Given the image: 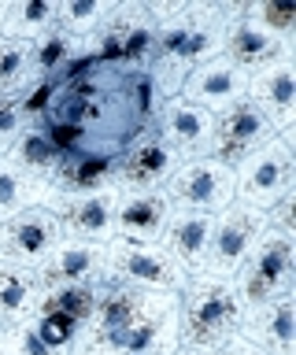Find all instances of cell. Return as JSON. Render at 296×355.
Returning <instances> with one entry per match:
<instances>
[{"mask_svg": "<svg viewBox=\"0 0 296 355\" xmlns=\"http://www.w3.org/2000/svg\"><path fill=\"white\" fill-rule=\"evenodd\" d=\"M289 193H296V148H289L281 137H270L234 163V204L270 211Z\"/></svg>", "mask_w": 296, "mask_h": 355, "instance_id": "5", "label": "cell"}, {"mask_svg": "<svg viewBox=\"0 0 296 355\" xmlns=\"http://www.w3.org/2000/svg\"><path fill=\"white\" fill-rule=\"evenodd\" d=\"M85 55L119 74H148L156 55V19L148 4H107V15L85 41Z\"/></svg>", "mask_w": 296, "mask_h": 355, "instance_id": "3", "label": "cell"}, {"mask_svg": "<svg viewBox=\"0 0 296 355\" xmlns=\"http://www.w3.org/2000/svg\"><path fill=\"white\" fill-rule=\"evenodd\" d=\"M101 288V285H96ZM96 288H74V285H41V304L60 311V315H67L74 322H82L93 315V300H96ZM37 304V307H41Z\"/></svg>", "mask_w": 296, "mask_h": 355, "instance_id": "32", "label": "cell"}, {"mask_svg": "<svg viewBox=\"0 0 296 355\" xmlns=\"http://www.w3.org/2000/svg\"><path fill=\"white\" fill-rule=\"evenodd\" d=\"M148 126L156 130L159 137L171 144V152L185 163V159H200V155H207L215 115H207L204 107H196L182 96H167Z\"/></svg>", "mask_w": 296, "mask_h": 355, "instance_id": "17", "label": "cell"}, {"mask_svg": "<svg viewBox=\"0 0 296 355\" xmlns=\"http://www.w3.org/2000/svg\"><path fill=\"white\" fill-rule=\"evenodd\" d=\"M49 30H56V4L52 0H15L8 8V22H4V37L12 41H37Z\"/></svg>", "mask_w": 296, "mask_h": 355, "instance_id": "27", "label": "cell"}, {"mask_svg": "<svg viewBox=\"0 0 296 355\" xmlns=\"http://www.w3.org/2000/svg\"><path fill=\"white\" fill-rule=\"evenodd\" d=\"M215 355H263V352H256L248 340H241V337H229V340H226Z\"/></svg>", "mask_w": 296, "mask_h": 355, "instance_id": "38", "label": "cell"}, {"mask_svg": "<svg viewBox=\"0 0 296 355\" xmlns=\"http://www.w3.org/2000/svg\"><path fill=\"white\" fill-rule=\"evenodd\" d=\"M182 348L178 296H152L104 340H78L71 355H174Z\"/></svg>", "mask_w": 296, "mask_h": 355, "instance_id": "4", "label": "cell"}, {"mask_svg": "<svg viewBox=\"0 0 296 355\" xmlns=\"http://www.w3.org/2000/svg\"><path fill=\"white\" fill-rule=\"evenodd\" d=\"M248 19H256L259 26L278 33L281 41L296 44V8L293 4H241Z\"/></svg>", "mask_w": 296, "mask_h": 355, "instance_id": "33", "label": "cell"}, {"mask_svg": "<svg viewBox=\"0 0 296 355\" xmlns=\"http://www.w3.org/2000/svg\"><path fill=\"white\" fill-rule=\"evenodd\" d=\"M4 355H56V352H49L37 333L30 329V322H26V326L4 329Z\"/></svg>", "mask_w": 296, "mask_h": 355, "instance_id": "36", "label": "cell"}, {"mask_svg": "<svg viewBox=\"0 0 296 355\" xmlns=\"http://www.w3.org/2000/svg\"><path fill=\"white\" fill-rule=\"evenodd\" d=\"M56 96H60L56 78H30V85L19 93V107H23L26 122H45L52 104H56Z\"/></svg>", "mask_w": 296, "mask_h": 355, "instance_id": "34", "label": "cell"}, {"mask_svg": "<svg viewBox=\"0 0 296 355\" xmlns=\"http://www.w3.org/2000/svg\"><path fill=\"white\" fill-rule=\"evenodd\" d=\"M115 163H119V152L60 155L49 196H82V193H101V189H119L115 185Z\"/></svg>", "mask_w": 296, "mask_h": 355, "instance_id": "22", "label": "cell"}, {"mask_svg": "<svg viewBox=\"0 0 296 355\" xmlns=\"http://www.w3.org/2000/svg\"><path fill=\"white\" fill-rule=\"evenodd\" d=\"M41 285H74V288H96L107 282V244H85V241H60L52 255L37 266Z\"/></svg>", "mask_w": 296, "mask_h": 355, "instance_id": "18", "label": "cell"}, {"mask_svg": "<svg viewBox=\"0 0 296 355\" xmlns=\"http://www.w3.org/2000/svg\"><path fill=\"white\" fill-rule=\"evenodd\" d=\"M30 126L23 107H19V96H0V155L15 144V137Z\"/></svg>", "mask_w": 296, "mask_h": 355, "instance_id": "35", "label": "cell"}, {"mask_svg": "<svg viewBox=\"0 0 296 355\" xmlns=\"http://www.w3.org/2000/svg\"><path fill=\"white\" fill-rule=\"evenodd\" d=\"M49 200V185L34 182L30 174H23L12 159L0 155V222H8L12 215L26 207H41Z\"/></svg>", "mask_w": 296, "mask_h": 355, "instance_id": "25", "label": "cell"}, {"mask_svg": "<svg viewBox=\"0 0 296 355\" xmlns=\"http://www.w3.org/2000/svg\"><path fill=\"white\" fill-rule=\"evenodd\" d=\"M107 282L148 296H178L185 285V270L159 244H134L115 237L107 244Z\"/></svg>", "mask_w": 296, "mask_h": 355, "instance_id": "7", "label": "cell"}, {"mask_svg": "<svg viewBox=\"0 0 296 355\" xmlns=\"http://www.w3.org/2000/svg\"><path fill=\"white\" fill-rule=\"evenodd\" d=\"M234 288L245 307L296 293V241L285 237V233L267 230L245 259V266L237 270Z\"/></svg>", "mask_w": 296, "mask_h": 355, "instance_id": "6", "label": "cell"}, {"mask_svg": "<svg viewBox=\"0 0 296 355\" xmlns=\"http://www.w3.org/2000/svg\"><path fill=\"white\" fill-rule=\"evenodd\" d=\"M171 215H174V207H171V200H167L163 189H152V193H130V189H119L115 237L119 241H134V244H159Z\"/></svg>", "mask_w": 296, "mask_h": 355, "instance_id": "20", "label": "cell"}, {"mask_svg": "<svg viewBox=\"0 0 296 355\" xmlns=\"http://www.w3.org/2000/svg\"><path fill=\"white\" fill-rule=\"evenodd\" d=\"M237 337L263 355H296V293L241 307Z\"/></svg>", "mask_w": 296, "mask_h": 355, "instance_id": "14", "label": "cell"}, {"mask_svg": "<svg viewBox=\"0 0 296 355\" xmlns=\"http://www.w3.org/2000/svg\"><path fill=\"white\" fill-rule=\"evenodd\" d=\"M229 15L234 4H171V11L156 22V55L148 67L163 96H178L193 67L223 55Z\"/></svg>", "mask_w": 296, "mask_h": 355, "instance_id": "1", "label": "cell"}, {"mask_svg": "<svg viewBox=\"0 0 296 355\" xmlns=\"http://www.w3.org/2000/svg\"><path fill=\"white\" fill-rule=\"evenodd\" d=\"M0 355H4V329H0Z\"/></svg>", "mask_w": 296, "mask_h": 355, "instance_id": "41", "label": "cell"}, {"mask_svg": "<svg viewBox=\"0 0 296 355\" xmlns=\"http://www.w3.org/2000/svg\"><path fill=\"white\" fill-rule=\"evenodd\" d=\"M274 137L267 115L252 104V100H237L234 107H226L223 115H215L211 126V144H207V155L226 166L241 163L248 152H256L259 144H267Z\"/></svg>", "mask_w": 296, "mask_h": 355, "instance_id": "16", "label": "cell"}, {"mask_svg": "<svg viewBox=\"0 0 296 355\" xmlns=\"http://www.w3.org/2000/svg\"><path fill=\"white\" fill-rule=\"evenodd\" d=\"M174 211H200V215H218L234 204V166L200 155V159L178 163L171 182L163 185Z\"/></svg>", "mask_w": 296, "mask_h": 355, "instance_id": "9", "label": "cell"}, {"mask_svg": "<svg viewBox=\"0 0 296 355\" xmlns=\"http://www.w3.org/2000/svg\"><path fill=\"white\" fill-rule=\"evenodd\" d=\"M119 96H123V104H126V111H130V119H134L137 126H148V122L156 119L159 104L167 100V96L159 93V85L152 82V74H123Z\"/></svg>", "mask_w": 296, "mask_h": 355, "instance_id": "29", "label": "cell"}, {"mask_svg": "<svg viewBox=\"0 0 296 355\" xmlns=\"http://www.w3.org/2000/svg\"><path fill=\"white\" fill-rule=\"evenodd\" d=\"M178 155L171 152V144L159 137L152 126H141L137 133H130L119 148L115 163V185L130 189V193H152L171 182V174L178 171Z\"/></svg>", "mask_w": 296, "mask_h": 355, "instance_id": "10", "label": "cell"}, {"mask_svg": "<svg viewBox=\"0 0 296 355\" xmlns=\"http://www.w3.org/2000/svg\"><path fill=\"white\" fill-rule=\"evenodd\" d=\"M245 93H248V78L241 74L226 55H215V60L193 67V71L185 74L182 89H178L182 100L204 107L207 115H223L226 107H234L237 100H245Z\"/></svg>", "mask_w": 296, "mask_h": 355, "instance_id": "19", "label": "cell"}, {"mask_svg": "<svg viewBox=\"0 0 296 355\" xmlns=\"http://www.w3.org/2000/svg\"><path fill=\"white\" fill-rule=\"evenodd\" d=\"M245 96L267 115L274 137H281L289 148H296V55L252 74Z\"/></svg>", "mask_w": 296, "mask_h": 355, "instance_id": "15", "label": "cell"}, {"mask_svg": "<svg viewBox=\"0 0 296 355\" xmlns=\"http://www.w3.org/2000/svg\"><path fill=\"white\" fill-rule=\"evenodd\" d=\"M241 296L234 282L218 277H185L178 293V326H182V348L196 352H218L229 337H237L241 322Z\"/></svg>", "mask_w": 296, "mask_h": 355, "instance_id": "2", "label": "cell"}, {"mask_svg": "<svg viewBox=\"0 0 296 355\" xmlns=\"http://www.w3.org/2000/svg\"><path fill=\"white\" fill-rule=\"evenodd\" d=\"M37 304H41L37 270L0 263V329L26 326L37 315Z\"/></svg>", "mask_w": 296, "mask_h": 355, "instance_id": "23", "label": "cell"}, {"mask_svg": "<svg viewBox=\"0 0 296 355\" xmlns=\"http://www.w3.org/2000/svg\"><path fill=\"white\" fill-rule=\"evenodd\" d=\"M104 15H107L104 0H71V4H56V30L71 33V37H78V41H89Z\"/></svg>", "mask_w": 296, "mask_h": 355, "instance_id": "31", "label": "cell"}, {"mask_svg": "<svg viewBox=\"0 0 296 355\" xmlns=\"http://www.w3.org/2000/svg\"><path fill=\"white\" fill-rule=\"evenodd\" d=\"M82 52H85V41L71 37L63 30H49L45 37L30 41V78H56L60 67H67Z\"/></svg>", "mask_w": 296, "mask_h": 355, "instance_id": "26", "label": "cell"}, {"mask_svg": "<svg viewBox=\"0 0 296 355\" xmlns=\"http://www.w3.org/2000/svg\"><path fill=\"white\" fill-rule=\"evenodd\" d=\"M174 355H215V352H196V348H178Z\"/></svg>", "mask_w": 296, "mask_h": 355, "instance_id": "40", "label": "cell"}, {"mask_svg": "<svg viewBox=\"0 0 296 355\" xmlns=\"http://www.w3.org/2000/svg\"><path fill=\"white\" fill-rule=\"evenodd\" d=\"M30 85V44L0 37V96H19Z\"/></svg>", "mask_w": 296, "mask_h": 355, "instance_id": "30", "label": "cell"}, {"mask_svg": "<svg viewBox=\"0 0 296 355\" xmlns=\"http://www.w3.org/2000/svg\"><path fill=\"white\" fill-rule=\"evenodd\" d=\"M215 215H200V211H174L167 230L159 237V248L171 255L185 270V277H196L207 255V241H211Z\"/></svg>", "mask_w": 296, "mask_h": 355, "instance_id": "21", "label": "cell"}, {"mask_svg": "<svg viewBox=\"0 0 296 355\" xmlns=\"http://www.w3.org/2000/svg\"><path fill=\"white\" fill-rule=\"evenodd\" d=\"M30 329H34L41 337V344H45L49 352H56V355H71L74 344H78V337H82V322L60 315V311H52L45 304H41L37 315L30 318Z\"/></svg>", "mask_w": 296, "mask_h": 355, "instance_id": "28", "label": "cell"}, {"mask_svg": "<svg viewBox=\"0 0 296 355\" xmlns=\"http://www.w3.org/2000/svg\"><path fill=\"white\" fill-rule=\"evenodd\" d=\"M115 204H119V189L45 200V207L56 218L63 241H85V244H112L115 241Z\"/></svg>", "mask_w": 296, "mask_h": 355, "instance_id": "11", "label": "cell"}, {"mask_svg": "<svg viewBox=\"0 0 296 355\" xmlns=\"http://www.w3.org/2000/svg\"><path fill=\"white\" fill-rule=\"evenodd\" d=\"M60 241H63V233L56 226V218H52V211L45 204L26 207L8 222H0V263L37 270Z\"/></svg>", "mask_w": 296, "mask_h": 355, "instance_id": "12", "label": "cell"}, {"mask_svg": "<svg viewBox=\"0 0 296 355\" xmlns=\"http://www.w3.org/2000/svg\"><path fill=\"white\" fill-rule=\"evenodd\" d=\"M4 159H12L23 174H30L34 182L41 185H52V174H56L60 166V152L52 148V141L45 137V130L37 126V122H30V126L15 137V144L4 152ZM52 193V189H49Z\"/></svg>", "mask_w": 296, "mask_h": 355, "instance_id": "24", "label": "cell"}, {"mask_svg": "<svg viewBox=\"0 0 296 355\" xmlns=\"http://www.w3.org/2000/svg\"><path fill=\"white\" fill-rule=\"evenodd\" d=\"M223 55L237 67L245 78L267 71L278 60H293L296 44L281 41L278 33H270L267 26H259L256 19L245 15V8L234 4V15L226 22V37H223Z\"/></svg>", "mask_w": 296, "mask_h": 355, "instance_id": "13", "label": "cell"}, {"mask_svg": "<svg viewBox=\"0 0 296 355\" xmlns=\"http://www.w3.org/2000/svg\"><path fill=\"white\" fill-rule=\"evenodd\" d=\"M8 8H12V4H8V0H0V37H4V22H8Z\"/></svg>", "mask_w": 296, "mask_h": 355, "instance_id": "39", "label": "cell"}, {"mask_svg": "<svg viewBox=\"0 0 296 355\" xmlns=\"http://www.w3.org/2000/svg\"><path fill=\"white\" fill-rule=\"evenodd\" d=\"M263 233H267V215L263 211H252L245 204H229L226 211H218L200 274L218 277V282H234Z\"/></svg>", "mask_w": 296, "mask_h": 355, "instance_id": "8", "label": "cell"}, {"mask_svg": "<svg viewBox=\"0 0 296 355\" xmlns=\"http://www.w3.org/2000/svg\"><path fill=\"white\" fill-rule=\"evenodd\" d=\"M267 215V230L274 233H285V237L296 241V193H289L285 200H278L270 211H263Z\"/></svg>", "mask_w": 296, "mask_h": 355, "instance_id": "37", "label": "cell"}]
</instances>
